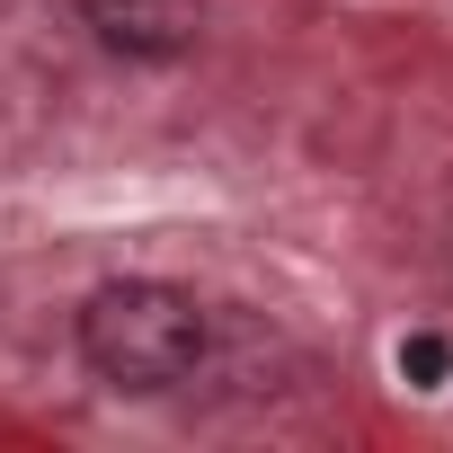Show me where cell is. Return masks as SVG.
<instances>
[{
  "mask_svg": "<svg viewBox=\"0 0 453 453\" xmlns=\"http://www.w3.org/2000/svg\"><path fill=\"white\" fill-rule=\"evenodd\" d=\"M81 356L116 391H169V382H187L204 365V303L160 285V276L98 285L81 303Z\"/></svg>",
  "mask_w": 453,
  "mask_h": 453,
  "instance_id": "obj_1",
  "label": "cell"
},
{
  "mask_svg": "<svg viewBox=\"0 0 453 453\" xmlns=\"http://www.w3.org/2000/svg\"><path fill=\"white\" fill-rule=\"evenodd\" d=\"M81 19L98 27V45H107V54L178 63V54L204 36V0H81Z\"/></svg>",
  "mask_w": 453,
  "mask_h": 453,
  "instance_id": "obj_2",
  "label": "cell"
},
{
  "mask_svg": "<svg viewBox=\"0 0 453 453\" xmlns=\"http://www.w3.org/2000/svg\"><path fill=\"white\" fill-rule=\"evenodd\" d=\"M453 373V347L435 338V329H418V338H400V382H418V391H435Z\"/></svg>",
  "mask_w": 453,
  "mask_h": 453,
  "instance_id": "obj_3",
  "label": "cell"
}]
</instances>
